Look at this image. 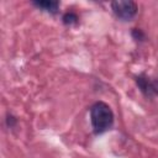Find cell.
I'll use <instances>...</instances> for the list:
<instances>
[{
    "mask_svg": "<svg viewBox=\"0 0 158 158\" xmlns=\"http://www.w3.org/2000/svg\"><path fill=\"white\" fill-rule=\"evenodd\" d=\"M78 16H77V14L75 12H72V11H69V12H65L64 15H63V22H64V25H69V26H72V25H75L77 22H78Z\"/></svg>",
    "mask_w": 158,
    "mask_h": 158,
    "instance_id": "cell-5",
    "label": "cell"
},
{
    "mask_svg": "<svg viewBox=\"0 0 158 158\" xmlns=\"http://www.w3.org/2000/svg\"><path fill=\"white\" fill-rule=\"evenodd\" d=\"M111 9L115 14V16L122 21H130L132 20L137 14V5L135 1L126 0V1H112Z\"/></svg>",
    "mask_w": 158,
    "mask_h": 158,
    "instance_id": "cell-2",
    "label": "cell"
},
{
    "mask_svg": "<svg viewBox=\"0 0 158 158\" xmlns=\"http://www.w3.org/2000/svg\"><path fill=\"white\" fill-rule=\"evenodd\" d=\"M90 121L95 133H102L111 128L114 123V112L111 107L104 102L98 101L90 107Z\"/></svg>",
    "mask_w": 158,
    "mask_h": 158,
    "instance_id": "cell-1",
    "label": "cell"
},
{
    "mask_svg": "<svg viewBox=\"0 0 158 158\" xmlns=\"http://www.w3.org/2000/svg\"><path fill=\"white\" fill-rule=\"evenodd\" d=\"M137 81V85L139 86V89L146 94V95H152V90H151V80H148L147 78H144L143 75H139L137 77L136 79Z\"/></svg>",
    "mask_w": 158,
    "mask_h": 158,
    "instance_id": "cell-4",
    "label": "cell"
},
{
    "mask_svg": "<svg viewBox=\"0 0 158 158\" xmlns=\"http://www.w3.org/2000/svg\"><path fill=\"white\" fill-rule=\"evenodd\" d=\"M33 5L41 9L42 11L49 12V14H56L59 7V2L54 0H44V1H33Z\"/></svg>",
    "mask_w": 158,
    "mask_h": 158,
    "instance_id": "cell-3",
    "label": "cell"
},
{
    "mask_svg": "<svg viewBox=\"0 0 158 158\" xmlns=\"http://www.w3.org/2000/svg\"><path fill=\"white\" fill-rule=\"evenodd\" d=\"M151 90H152V95L153 94H157L158 95V79L151 81Z\"/></svg>",
    "mask_w": 158,
    "mask_h": 158,
    "instance_id": "cell-6",
    "label": "cell"
}]
</instances>
